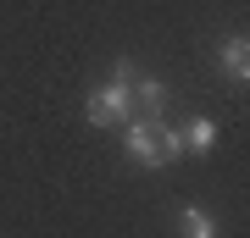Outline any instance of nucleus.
I'll list each match as a JSON object with an SVG mask.
<instances>
[{
    "mask_svg": "<svg viewBox=\"0 0 250 238\" xmlns=\"http://www.w3.org/2000/svg\"><path fill=\"white\" fill-rule=\"evenodd\" d=\"M217 61H223V72H228L233 83H245V78H250V39H245V34L223 39V50H217Z\"/></svg>",
    "mask_w": 250,
    "mask_h": 238,
    "instance_id": "7ed1b4c3",
    "label": "nucleus"
},
{
    "mask_svg": "<svg viewBox=\"0 0 250 238\" xmlns=\"http://www.w3.org/2000/svg\"><path fill=\"white\" fill-rule=\"evenodd\" d=\"M178 139H184V150L206 155V150H211V144H217V122H211V116H195V122H189V128H178Z\"/></svg>",
    "mask_w": 250,
    "mask_h": 238,
    "instance_id": "20e7f679",
    "label": "nucleus"
},
{
    "mask_svg": "<svg viewBox=\"0 0 250 238\" xmlns=\"http://www.w3.org/2000/svg\"><path fill=\"white\" fill-rule=\"evenodd\" d=\"M128 89H134V100H139V106L150 111V116H161V100H167V89H161L156 78H134Z\"/></svg>",
    "mask_w": 250,
    "mask_h": 238,
    "instance_id": "423d86ee",
    "label": "nucleus"
},
{
    "mask_svg": "<svg viewBox=\"0 0 250 238\" xmlns=\"http://www.w3.org/2000/svg\"><path fill=\"white\" fill-rule=\"evenodd\" d=\"M83 111H89V122H95V128H117V122H134V89L111 78L106 89H95V94H89V106H83Z\"/></svg>",
    "mask_w": 250,
    "mask_h": 238,
    "instance_id": "f03ea898",
    "label": "nucleus"
},
{
    "mask_svg": "<svg viewBox=\"0 0 250 238\" xmlns=\"http://www.w3.org/2000/svg\"><path fill=\"white\" fill-rule=\"evenodd\" d=\"M178 238H217V221H211V211L189 205V211L178 216Z\"/></svg>",
    "mask_w": 250,
    "mask_h": 238,
    "instance_id": "39448f33",
    "label": "nucleus"
},
{
    "mask_svg": "<svg viewBox=\"0 0 250 238\" xmlns=\"http://www.w3.org/2000/svg\"><path fill=\"white\" fill-rule=\"evenodd\" d=\"M123 144H128V155H134V161H145V166H167V161L184 150L178 128H167L161 116H134L128 133H123Z\"/></svg>",
    "mask_w": 250,
    "mask_h": 238,
    "instance_id": "f257e3e1",
    "label": "nucleus"
}]
</instances>
